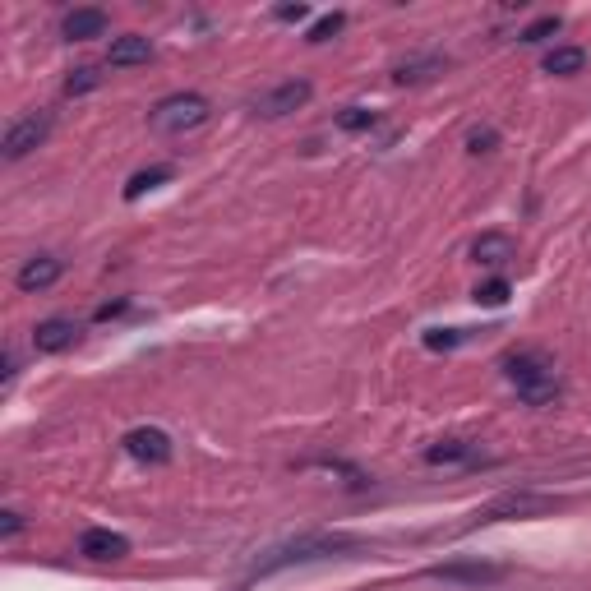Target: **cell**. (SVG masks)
Segmentation results:
<instances>
[{"mask_svg": "<svg viewBox=\"0 0 591 591\" xmlns=\"http://www.w3.org/2000/svg\"><path fill=\"white\" fill-rule=\"evenodd\" d=\"M361 550L356 536H342V531H305L296 541L273 545L264 559H254V578H268V573H282V568H301V564H324V559H347Z\"/></svg>", "mask_w": 591, "mask_h": 591, "instance_id": "6da1fadb", "label": "cell"}, {"mask_svg": "<svg viewBox=\"0 0 591 591\" xmlns=\"http://www.w3.org/2000/svg\"><path fill=\"white\" fill-rule=\"evenodd\" d=\"M504 379L518 388V398L527 402V407H550V402H559V393H564L555 361H550L545 351H508Z\"/></svg>", "mask_w": 591, "mask_h": 591, "instance_id": "7a4b0ae2", "label": "cell"}, {"mask_svg": "<svg viewBox=\"0 0 591 591\" xmlns=\"http://www.w3.org/2000/svg\"><path fill=\"white\" fill-rule=\"evenodd\" d=\"M148 121H153V130H162V134L199 130V125L208 121V102L199 93H171L148 111Z\"/></svg>", "mask_w": 591, "mask_h": 591, "instance_id": "3957f363", "label": "cell"}, {"mask_svg": "<svg viewBox=\"0 0 591 591\" xmlns=\"http://www.w3.org/2000/svg\"><path fill=\"white\" fill-rule=\"evenodd\" d=\"M47 134H51V116H47V111H28V116L10 121L5 139H0V153H5V162H19V157H28L33 148L47 144Z\"/></svg>", "mask_w": 591, "mask_h": 591, "instance_id": "277c9868", "label": "cell"}, {"mask_svg": "<svg viewBox=\"0 0 591 591\" xmlns=\"http://www.w3.org/2000/svg\"><path fill=\"white\" fill-rule=\"evenodd\" d=\"M314 97V88L305 79H287V84L268 88V93L254 97V116H264V121H278V116H291V111H301L305 102Z\"/></svg>", "mask_w": 591, "mask_h": 591, "instance_id": "5b68a950", "label": "cell"}, {"mask_svg": "<svg viewBox=\"0 0 591 591\" xmlns=\"http://www.w3.org/2000/svg\"><path fill=\"white\" fill-rule=\"evenodd\" d=\"M121 444L134 462H167L171 458V439L162 435L157 425H139V430H130V435L121 439Z\"/></svg>", "mask_w": 591, "mask_h": 591, "instance_id": "8992f818", "label": "cell"}, {"mask_svg": "<svg viewBox=\"0 0 591 591\" xmlns=\"http://www.w3.org/2000/svg\"><path fill=\"white\" fill-rule=\"evenodd\" d=\"M79 555L84 559H125L130 555V541L111 527H88L84 536H79Z\"/></svg>", "mask_w": 591, "mask_h": 591, "instance_id": "52a82bcc", "label": "cell"}, {"mask_svg": "<svg viewBox=\"0 0 591 591\" xmlns=\"http://www.w3.org/2000/svg\"><path fill=\"white\" fill-rule=\"evenodd\" d=\"M481 458V444H471V439H439V444L425 448V462H435V467H471Z\"/></svg>", "mask_w": 591, "mask_h": 591, "instance_id": "ba28073f", "label": "cell"}, {"mask_svg": "<svg viewBox=\"0 0 591 591\" xmlns=\"http://www.w3.org/2000/svg\"><path fill=\"white\" fill-rule=\"evenodd\" d=\"M74 338H79V324H74V319H42V324L33 328V347L42 351V356H56V351L74 347Z\"/></svg>", "mask_w": 591, "mask_h": 591, "instance_id": "9c48e42d", "label": "cell"}, {"mask_svg": "<svg viewBox=\"0 0 591 591\" xmlns=\"http://www.w3.org/2000/svg\"><path fill=\"white\" fill-rule=\"evenodd\" d=\"M513 254H518V245H513V236H504V231H485V236L471 241V259L481 268H499V264H508Z\"/></svg>", "mask_w": 591, "mask_h": 591, "instance_id": "30bf717a", "label": "cell"}, {"mask_svg": "<svg viewBox=\"0 0 591 591\" xmlns=\"http://www.w3.org/2000/svg\"><path fill=\"white\" fill-rule=\"evenodd\" d=\"M148 56H153V42L139 37V33L111 37V47H107V65H116V70H125V65H144Z\"/></svg>", "mask_w": 591, "mask_h": 591, "instance_id": "8fae6325", "label": "cell"}, {"mask_svg": "<svg viewBox=\"0 0 591 591\" xmlns=\"http://www.w3.org/2000/svg\"><path fill=\"white\" fill-rule=\"evenodd\" d=\"M51 282H61V259H51V254H37L19 268V291H47Z\"/></svg>", "mask_w": 591, "mask_h": 591, "instance_id": "7c38bea8", "label": "cell"}, {"mask_svg": "<svg viewBox=\"0 0 591 591\" xmlns=\"http://www.w3.org/2000/svg\"><path fill=\"white\" fill-rule=\"evenodd\" d=\"M61 33L70 37V42H88V37H102V33H107V14L93 10V5H88V10H70V14H65V24H61Z\"/></svg>", "mask_w": 591, "mask_h": 591, "instance_id": "4fadbf2b", "label": "cell"}, {"mask_svg": "<svg viewBox=\"0 0 591 591\" xmlns=\"http://www.w3.org/2000/svg\"><path fill=\"white\" fill-rule=\"evenodd\" d=\"M430 578H444V582H499L504 578V568L499 564H439L430 568Z\"/></svg>", "mask_w": 591, "mask_h": 591, "instance_id": "5bb4252c", "label": "cell"}, {"mask_svg": "<svg viewBox=\"0 0 591 591\" xmlns=\"http://www.w3.org/2000/svg\"><path fill=\"white\" fill-rule=\"evenodd\" d=\"M587 65V51L582 47H555L545 56V74H578Z\"/></svg>", "mask_w": 591, "mask_h": 591, "instance_id": "9a60e30c", "label": "cell"}, {"mask_svg": "<svg viewBox=\"0 0 591 591\" xmlns=\"http://www.w3.org/2000/svg\"><path fill=\"white\" fill-rule=\"evenodd\" d=\"M162 181H171V167H148V171H134V176H130V185H125V199L134 204V199H144V194H148V190H157Z\"/></svg>", "mask_w": 591, "mask_h": 591, "instance_id": "2e32d148", "label": "cell"}, {"mask_svg": "<svg viewBox=\"0 0 591 591\" xmlns=\"http://www.w3.org/2000/svg\"><path fill=\"white\" fill-rule=\"evenodd\" d=\"M430 70H444V61L439 56H416V61H402L393 70V79L398 84H421V79H430Z\"/></svg>", "mask_w": 591, "mask_h": 591, "instance_id": "e0dca14e", "label": "cell"}, {"mask_svg": "<svg viewBox=\"0 0 591 591\" xmlns=\"http://www.w3.org/2000/svg\"><path fill=\"white\" fill-rule=\"evenodd\" d=\"M467 338H471L467 328H435V333H425V347L448 351V347H458V342H467Z\"/></svg>", "mask_w": 591, "mask_h": 591, "instance_id": "ac0fdd59", "label": "cell"}, {"mask_svg": "<svg viewBox=\"0 0 591 591\" xmlns=\"http://www.w3.org/2000/svg\"><path fill=\"white\" fill-rule=\"evenodd\" d=\"M97 84H102V74H97L93 65H79V70H74L70 79H65V93L79 97V93H88V88H97Z\"/></svg>", "mask_w": 591, "mask_h": 591, "instance_id": "d6986e66", "label": "cell"}, {"mask_svg": "<svg viewBox=\"0 0 591 591\" xmlns=\"http://www.w3.org/2000/svg\"><path fill=\"white\" fill-rule=\"evenodd\" d=\"M374 121H379V116H374L370 107H342V111H338V125H342V130H370Z\"/></svg>", "mask_w": 591, "mask_h": 591, "instance_id": "ffe728a7", "label": "cell"}, {"mask_svg": "<svg viewBox=\"0 0 591 591\" xmlns=\"http://www.w3.org/2000/svg\"><path fill=\"white\" fill-rule=\"evenodd\" d=\"M508 301V282L495 278V282H485V287H476V305H490V310H499V305Z\"/></svg>", "mask_w": 591, "mask_h": 591, "instance_id": "44dd1931", "label": "cell"}, {"mask_svg": "<svg viewBox=\"0 0 591 591\" xmlns=\"http://www.w3.org/2000/svg\"><path fill=\"white\" fill-rule=\"evenodd\" d=\"M342 24H347L342 14H324V19H319V24H314L310 33H305V42H328L333 33H342Z\"/></svg>", "mask_w": 591, "mask_h": 591, "instance_id": "7402d4cb", "label": "cell"}, {"mask_svg": "<svg viewBox=\"0 0 591 591\" xmlns=\"http://www.w3.org/2000/svg\"><path fill=\"white\" fill-rule=\"evenodd\" d=\"M559 33V14H545V19H536L531 28H522V42H541V37Z\"/></svg>", "mask_w": 591, "mask_h": 591, "instance_id": "603a6c76", "label": "cell"}, {"mask_svg": "<svg viewBox=\"0 0 591 591\" xmlns=\"http://www.w3.org/2000/svg\"><path fill=\"white\" fill-rule=\"evenodd\" d=\"M19 531H24V518H19L14 508H5V513H0V536H5V541H14Z\"/></svg>", "mask_w": 591, "mask_h": 591, "instance_id": "cb8c5ba5", "label": "cell"}, {"mask_svg": "<svg viewBox=\"0 0 591 591\" xmlns=\"http://www.w3.org/2000/svg\"><path fill=\"white\" fill-rule=\"evenodd\" d=\"M490 144H495V130H471V134H467V148H471V153H490Z\"/></svg>", "mask_w": 591, "mask_h": 591, "instance_id": "d4e9b609", "label": "cell"}, {"mask_svg": "<svg viewBox=\"0 0 591 591\" xmlns=\"http://www.w3.org/2000/svg\"><path fill=\"white\" fill-rule=\"evenodd\" d=\"M278 19H287V24H301V19H310V5H278Z\"/></svg>", "mask_w": 591, "mask_h": 591, "instance_id": "484cf974", "label": "cell"}, {"mask_svg": "<svg viewBox=\"0 0 591 591\" xmlns=\"http://www.w3.org/2000/svg\"><path fill=\"white\" fill-rule=\"evenodd\" d=\"M14 374H19V356H14V347H5V370H0V384L10 388Z\"/></svg>", "mask_w": 591, "mask_h": 591, "instance_id": "4316f807", "label": "cell"}, {"mask_svg": "<svg viewBox=\"0 0 591 591\" xmlns=\"http://www.w3.org/2000/svg\"><path fill=\"white\" fill-rule=\"evenodd\" d=\"M116 314H125V301H116V305H102V310H97V319H116Z\"/></svg>", "mask_w": 591, "mask_h": 591, "instance_id": "83f0119b", "label": "cell"}]
</instances>
